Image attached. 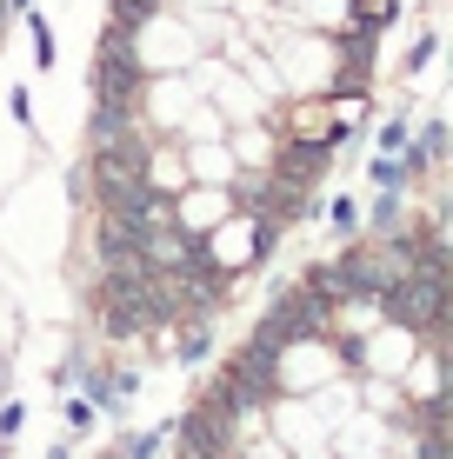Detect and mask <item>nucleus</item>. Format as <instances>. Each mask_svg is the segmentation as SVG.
<instances>
[{"mask_svg": "<svg viewBox=\"0 0 453 459\" xmlns=\"http://www.w3.org/2000/svg\"><path fill=\"white\" fill-rule=\"evenodd\" d=\"M93 413H100L93 400H67V433H93Z\"/></svg>", "mask_w": 453, "mask_h": 459, "instance_id": "nucleus-6", "label": "nucleus"}, {"mask_svg": "<svg viewBox=\"0 0 453 459\" xmlns=\"http://www.w3.org/2000/svg\"><path fill=\"white\" fill-rule=\"evenodd\" d=\"M180 359H207V346H213V333H207V320H200V326H180Z\"/></svg>", "mask_w": 453, "mask_h": 459, "instance_id": "nucleus-4", "label": "nucleus"}, {"mask_svg": "<svg viewBox=\"0 0 453 459\" xmlns=\"http://www.w3.org/2000/svg\"><path fill=\"white\" fill-rule=\"evenodd\" d=\"M174 433H180L187 459H227L233 453V413L213 400V393H207V406H194L187 420H174Z\"/></svg>", "mask_w": 453, "mask_h": 459, "instance_id": "nucleus-3", "label": "nucleus"}, {"mask_svg": "<svg viewBox=\"0 0 453 459\" xmlns=\"http://www.w3.org/2000/svg\"><path fill=\"white\" fill-rule=\"evenodd\" d=\"M400 180H407L400 160H387V153H380V160H373V186H400Z\"/></svg>", "mask_w": 453, "mask_h": 459, "instance_id": "nucleus-10", "label": "nucleus"}, {"mask_svg": "<svg viewBox=\"0 0 453 459\" xmlns=\"http://www.w3.org/2000/svg\"><path fill=\"white\" fill-rule=\"evenodd\" d=\"M27 27H34V60H40V67H54V34H47V21L34 7H27Z\"/></svg>", "mask_w": 453, "mask_h": 459, "instance_id": "nucleus-5", "label": "nucleus"}, {"mask_svg": "<svg viewBox=\"0 0 453 459\" xmlns=\"http://www.w3.org/2000/svg\"><path fill=\"white\" fill-rule=\"evenodd\" d=\"M7 7H13V13H27V7H34V0H7Z\"/></svg>", "mask_w": 453, "mask_h": 459, "instance_id": "nucleus-11", "label": "nucleus"}, {"mask_svg": "<svg viewBox=\"0 0 453 459\" xmlns=\"http://www.w3.org/2000/svg\"><path fill=\"white\" fill-rule=\"evenodd\" d=\"M280 393V346H267V340H247V353H233V367H227V379L213 386V400L227 406V413H247V406H260V400H274Z\"/></svg>", "mask_w": 453, "mask_h": 459, "instance_id": "nucleus-1", "label": "nucleus"}, {"mask_svg": "<svg viewBox=\"0 0 453 459\" xmlns=\"http://www.w3.org/2000/svg\"><path fill=\"white\" fill-rule=\"evenodd\" d=\"M180 459H187V453H180Z\"/></svg>", "mask_w": 453, "mask_h": 459, "instance_id": "nucleus-12", "label": "nucleus"}, {"mask_svg": "<svg viewBox=\"0 0 453 459\" xmlns=\"http://www.w3.org/2000/svg\"><path fill=\"white\" fill-rule=\"evenodd\" d=\"M400 147H407V120H387L380 126V153H400Z\"/></svg>", "mask_w": 453, "mask_h": 459, "instance_id": "nucleus-9", "label": "nucleus"}, {"mask_svg": "<svg viewBox=\"0 0 453 459\" xmlns=\"http://www.w3.org/2000/svg\"><path fill=\"white\" fill-rule=\"evenodd\" d=\"M327 220H334L340 233H353V227H361V207H353V200H334V207H327Z\"/></svg>", "mask_w": 453, "mask_h": 459, "instance_id": "nucleus-8", "label": "nucleus"}, {"mask_svg": "<svg viewBox=\"0 0 453 459\" xmlns=\"http://www.w3.org/2000/svg\"><path fill=\"white\" fill-rule=\"evenodd\" d=\"M21 426H27V413H21V406H0V446H13V439H21Z\"/></svg>", "mask_w": 453, "mask_h": 459, "instance_id": "nucleus-7", "label": "nucleus"}, {"mask_svg": "<svg viewBox=\"0 0 453 459\" xmlns=\"http://www.w3.org/2000/svg\"><path fill=\"white\" fill-rule=\"evenodd\" d=\"M327 320H334V307H327L320 293H307V287H287L267 307V320H260V340L267 346H293V340H320L327 333Z\"/></svg>", "mask_w": 453, "mask_h": 459, "instance_id": "nucleus-2", "label": "nucleus"}]
</instances>
